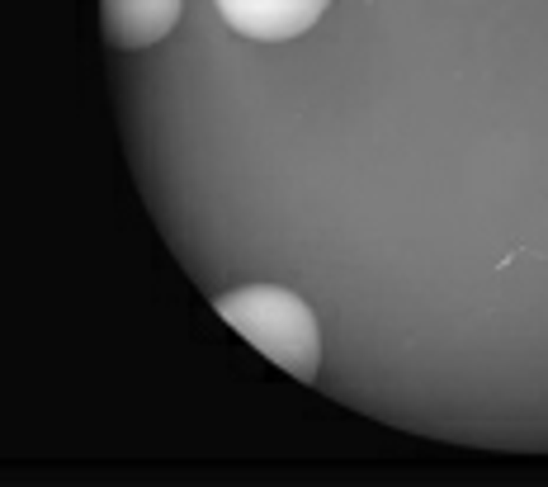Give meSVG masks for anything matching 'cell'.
<instances>
[{
  "mask_svg": "<svg viewBox=\"0 0 548 487\" xmlns=\"http://www.w3.org/2000/svg\"><path fill=\"white\" fill-rule=\"evenodd\" d=\"M184 0H100L105 38L118 53H142L157 48L170 28L180 24Z\"/></svg>",
  "mask_w": 548,
  "mask_h": 487,
  "instance_id": "3957f363",
  "label": "cell"
},
{
  "mask_svg": "<svg viewBox=\"0 0 548 487\" xmlns=\"http://www.w3.org/2000/svg\"><path fill=\"white\" fill-rule=\"evenodd\" d=\"M331 0H218V15L256 43H288L321 19Z\"/></svg>",
  "mask_w": 548,
  "mask_h": 487,
  "instance_id": "7a4b0ae2",
  "label": "cell"
},
{
  "mask_svg": "<svg viewBox=\"0 0 548 487\" xmlns=\"http://www.w3.org/2000/svg\"><path fill=\"white\" fill-rule=\"evenodd\" d=\"M218 317L232 326L241 341H251L256 351L279 364L288 379L298 383H317L321 369V326L317 312L279 284H241L232 294L213 298Z\"/></svg>",
  "mask_w": 548,
  "mask_h": 487,
  "instance_id": "6da1fadb",
  "label": "cell"
}]
</instances>
